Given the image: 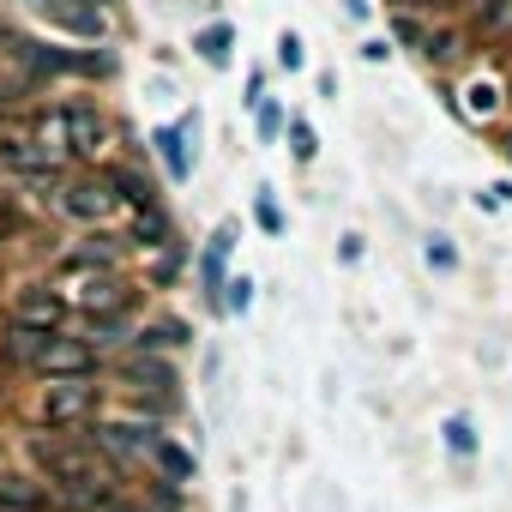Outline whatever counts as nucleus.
I'll return each instance as SVG.
<instances>
[{
	"instance_id": "25",
	"label": "nucleus",
	"mask_w": 512,
	"mask_h": 512,
	"mask_svg": "<svg viewBox=\"0 0 512 512\" xmlns=\"http://www.w3.org/2000/svg\"><path fill=\"white\" fill-rule=\"evenodd\" d=\"M253 223H260L266 235H284V205H278V193H272V187L253 193Z\"/></svg>"
},
{
	"instance_id": "14",
	"label": "nucleus",
	"mask_w": 512,
	"mask_h": 512,
	"mask_svg": "<svg viewBox=\"0 0 512 512\" xmlns=\"http://www.w3.org/2000/svg\"><path fill=\"white\" fill-rule=\"evenodd\" d=\"M103 181H109V193H115V205H127V211H145V205H163V187L145 175V169H133V163H103Z\"/></svg>"
},
{
	"instance_id": "43",
	"label": "nucleus",
	"mask_w": 512,
	"mask_h": 512,
	"mask_svg": "<svg viewBox=\"0 0 512 512\" xmlns=\"http://www.w3.org/2000/svg\"><path fill=\"white\" fill-rule=\"evenodd\" d=\"M0 512H13V506H0Z\"/></svg>"
},
{
	"instance_id": "30",
	"label": "nucleus",
	"mask_w": 512,
	"mask_h": 512,
	"mask_svg": "<svg viewBox=\"0 0 512 512\" xmlns=\"http://www.w3.org/2000/svg\"><path fill=\"white\" fill-rule=\"evenodd\" d=\"M476 31H482L488 43H500V37H512V0H500V7H494V13H482V19H476Z\"/></svg>"
},
{
	"instance_id": "5",
	"label": "nucleus",
	"mask_w": 512,
	"mask_h": 512,
	"mask_svg": "<svg viewBox=\"0 0 512 512\" xmlns=\"http://www.w3.org/2000/svg\"><path fill=\"white\" fill-rule=\"evenodd\" d=\"M31 19H43L49 31H67L79 43H103L109 37V7L115 0H25Z\"/></svg>"
},
{
	"instance_id": "6",
	"label": "nucleus",
	"mask_w": 512,
	"mask_h": 512,
	"mask_svg": "<svg viewBox=\"0 0 512 512\" xmlns=\"http://www.w3.org/2000/svg\"><path fill=\"white\" fill-rule=\"evenodd\" d=\"M103 368H109V362H103L79 332H49L31 374H37V380H97Z\"/></svg>"
},
{
	"instance_id": "3",
	"label": "nucleus",
	"mask_w": 512,
	"mask_h": 512,
	"mask_svg": "<svg viewBox=\"0 0 512 512\" xmlns=\"http://www.w3.org/2000/svg\"><path fill=\"white\" fill-rule=\"evenodd\" d=\"M103 145H109V115H103V103H97V97H67V103H61V151H67V163H91V169H97Z\"/></svg>"
},
{
	"instance_id": "20",
	"label": "nucleus",
	"mask_w": 512,
	"mask_h": 512,
	"mask_svg": "<svg viewBox=\"0 0 512 512\" xmlns=\"http://www.w3.org/2000/svg\"><path fill=\"white\" fill-rule=\"evenodd\" d=\"M193 55L223 73V67L235 61V25H229V19H211L205 31H193Z\"/></svg>"
},
{
	"instance_id": "28",
	"label": "nucleus",
	"mask_w": 512,
	"mask_h": 512,
	"mask_svg": "<svg viewBox=\"0 0 512 512\" xmlns=\"http://www.w3.org/2000/svg\"><path fill=\"white\" fill-rule=\"evenodd\" d=\"M392 43H404V49H416V55H422V43H428V25H422L416 13H392Z\"/></svg>"
},
{
	"instance_id": "33",
	"label": "nucleus",
	"mask_w": 512,
	"mask_h": 512,
	"mask_svg": "<svg viewBox=\"0 0 512 512\" xmlns=\"http://www.w3.org/2000/svg\"><path fill=\"white\" fill-rule=\"evenodd\" d=\"M278 67H284V73H302V67H308V49H302V37H296V31H284V37H278Z\"/></svg>"
},
{
	"instance_id": "13",
	"label": "nucleus",
	"mask_w": 512,
	"mask_h": 512,
	"mask_svg": "<svg viewBox=\"0 0 512 512\" xmlns=\"http://www.w3.org/2000/svg\"><path fill=\"white\" fill-rule=\"evenodd\" d=\"M103 362L109 356H127L133 344H139V308H127V314H103V320H85V332H79Z\"/></svg>"
},
{
	"instance_id": "37",
	"label": "nucleus",
	"mask_w": 512,
	"mask_h": 512,
	"mask_svg": "<svg viewBox=\"0 0 512 512\" xmlns=\"http://www.w3.org/2000/svg\"><path fill=\"white\" fill-rule=\"evenodd\" d=\"M458 7H464L470 19H482V13H494V7H500V0H458Z\"/></svg>"
},
{
	"instance_id": "19",
	"label": "nucleus",
	"mask_w": 512,
	"mask_h": 512,
	"mask_svg": "<svg viewBox=\"0 0 512 512\" xmlns=\"http://www.w3.org/2000/svg\"><path fill=\"white\" fill-rule=\"evenodd\" d=\"M187 344H193V326H187L181 314H157V320L139 326V344H133V350H163V356H175V350H187Z\"/></svg>"
},
{
	"instance_id": "29",
	"label": "nucleus",
	"mask_w": 512,
	"mask_h": 512,
	"mask_svg": "<svg viewBox=\"0 0 512 512\" xmlns=\"http://www.w3.org/2000/svg\"><path fill=\"white\" fill-rule=\"evenodd\" d=\"M181 260H187V247H163V253H157V266H151V284L169 290V284L181 278Z\"/></svg>"
},
{
	"instance_id": "40",
	"label": "nucleus",
	"mask_w": 512,
	"mask_h": 512,
	"mask_svg": "<svg viewBox=\"0 0 512 512\" xmlns=\"http://www.w3.org/2000/svg\"><path fill=\"white\" fill-rule=\"evenodd\" d=\"M500 151H506V163H512V133H506V139H500Z\"/></svg>"
},
{
	"instance_id": "34",
	"label": "nucleus",
	"mask_w": 512,
	"mask_h": 512,
	"mask_svg": "<svg viewBox=\"0 0 512 512\" xmlns=\"http://www.w3.org/2000/svg\"><path fill=\"white\" fill-rule=\"evenodd\" d=\"M362 61H368V67L392 61V37H368V43H362Z\"/></svg>"
},
{
	"instance_id": "38",
	"label": "nucleus",
	"mask_w": 512,
	"mask_h": 512,
	"mask_svg": "<svg viewBox=\"0 0 512 512\" xmlns=\"http://www.w3.org/2000/svg\"><path fill=\"white\" fill-rule=\"evenodd\" d=\"M368 7H374V0H344V13H350V19H368Z\"/></svg>"
},
{
	"instance_id": "16",
	"label": "nucleus",
	"mask_w": 512,
	"mask_h": 512,
	"mask_svg": "<svg viewBox=\"0 0 512 512\" xmlns=\"http://www.w3.org/2000/svg\"><path fill=\"white\" fill-rule=\"evenodd\" d=\"M145 464H151L163 482H175V488H187V482L199 476V458H193V446H181L175 434H157V440L145 446Z\"/></svg>"
},
{
	"instance_id": "24",
	"label": "nucleus",
	"mask_w": 512,
	"mask_h": 512,
	"mask_svg": "<svg viewBox=\"0 0 512 512\" xmlns=\"http://www.w3.org/2000/svg\"><path fill=\"white\" fill-rule=\"evenodd\" d=\"M464 97H470V103H458V115H464V121H488V115L500 109V91H494V85H482V79H476Z\"/></svg>"
},
{
	"instance_id": "10",
	"label": "nucleus",
	"mask_w": 512,
	"mask_h": 512,
	"mask_svg": "<svg viewBox=\"0 0 512 512\" xmlns=\"http://www.w3.org/2000/svg\"><path fill=\"white\" fill-rule=\"evenodd\" d=\"M235 241H241V223L229 217V223H217L205 235L199 260H193V278H199V296H205L211 314H223V284H229V253H235Z\"/></svg>"
},
{
	"instance_id": "2",
	"label": "nucleus",
	"mask_w": 512,
	"mask_h": 512,
	"mask_svg": "<svg viewBox=\"0 0 512 512\" xmlns=\"http://www.w3.org/2000/svg\"><path fill=\"white\" fill-rule=\"evenodd\" d=\"M31 416L43 428H85V422L103 416V386L97 380H43Z\"/></svg>"
},
{
	"instance_id": "12",
	"label": "nucleus",
	"mask_w": 512,
	"mask_h": 512,
	"mask_svg": "<svg viewBox=\"0 0 512 512\" xmlns=\"http://www.w3.org/2000/svg\"><path fill=\"white\" fill-rule=\"evenodd\" d=\"M193 145H199V115H181V121L151 127V151H157V163H163V175L175 187L193 181Z\"/></svg>"
},
{
	"instance_id": "35",
	"label": "nucleus",
	"mask_w": 512,
	"mask_h": 512,
	"mask_svg": "<svg viewBox=\"0 0 512 512\" xmlns=\"http://www.w3.org/2000/svg\"><path fill=\"white\" fill-rule=\"evenodd\" d=\"M446 0H386V13H434Z\"/></svg>"
},
{
	"instance_id": "9",
	"label": "nucleus",
	"mask_w": 512,
	"mask_h": 512,
	"mask_svg": "<svg viewBox=\"0 0 512 512\" xmlns=\"http://www.w3.org/2000/svg\"><path fill=\"white\" fill-rule=\"evenodd\" d=\"M127 253H133V241L127 235H115V229H85L73 247H61V272H127Z\"/></svg>"
},
{
	"instance_id": "1",
	"label": "nucleus",
	"mask_w": 512,
	"mask_h": 512,
	"mask_svg": "<svg viewBox=\"0 0 512 512\" xmlns=\"http://www.w3.org/2000/svg\"><path fill=\"white\" fill-rule=\"evenodd\" d=\"M25 458L37 464V476H43L49 488H73V482H97V476H115V470L97 458V446H91L79 428L31 434V440H25Z\"/></svg>"
},
{
	"instance_id": "39",
	"label": "nucleus",
	"mask_w": 512,
	"mask_h": 512,
	"mask_svg": "<svg viewBox=\"0 0 512 512\" xmlns=\"http://www.w3.org/2000/svg\"><path fill=\"white\" fill-rule=\"evenodd\" d=\"M7 235H13V217H7V211H0V241H7Z\"/></svg>"
},
{
	"instance_id": "18",
	"label": "nucleus",
	"mask_w": 512,
	"mask_h": 512,
	"mask_svg": "<svg viewBox=\"0 0 512 512\" xmlns=\"http://www.w3.org/2000/svg\"><path fill=\"white\" fill-rule=\"evenodd\" d=\"M127 241H133V247H145V253L181 247V241H175V217H169L163 205H145V211H133V223H127Z\"/></svg>"
},
{
	"instance_id": "36",
	"label": "nucleus",
	"mask_w": 512,
	"mask_h": 512,
	"mask_svg": "<svg viewBox=\"0 0 512 512\" xmlns=\"http://www.w3.org/2000/svg\"><path fill=\"white\" fill-rule=\"evenodd\" d=\"M103 512H151V506H145V500H133V494H115Z\"/></svg>"
},
{
	"instance_id": "8",
	"label": "nucleus",
	"mask_w": 512,
	"mask_h": 512,
	"mask_svg": "<svg viewBox=\"0 0 512 512\" xmlns=\"http://www.w3.org/2000/svg\"><path fill=\"white\" fill-rule=\"evenodd\" d=\"M7 320H13V326H31V332H67L73 296L55 290V284H25V290H13V302H7Z\"/></svg>"
},
{
	"instance_id": "7",
	"label": "nucleus",
	"mask_w": 512,
	"mask_h": 512,
	"mask_svg": "<svg viewBox=\"0 0 512 512\" xmlns=\"http://www.w3.org/2000/svg\"><path fill=\"white\" fill-rule=\"evenodd\" d=\"M67 296H73V314H79V320H103V314L139 308V284H133L127 272H91V278H79V290H67Z\"/></svg>"
},
{
	"instance_id": "41",
	"label": "nucleus",
	"mask_w": 512,
	"mask_h": 512,
	"mask_svg": "<svg viewBox=\"0 0 512 512\" xmlns=\"http://www.w3.org/2000/svg\"><path fill=\"white\" fill-rule=\"evenodd\" d=\"M235 512H247V506H241V500H235Z\"/></svg>"
},
{
	"instance_id": "27",
	"label": "nucleus",
	"mask_w": 512,
	"mask_h": 512,
	"mask_svg": "<svg viewBox=\"0 0 512 512\" xmlns=\"http://www.w3.org/2000/svg\"><path fill=\"white\" fill-rule=\"evenodd\" d=\"M284 121H290V115H284V103H278V97H266L260 109H253V133H260L266 145H272V139L284 133Z\"/></svg>"
},
{
	"instance_id": "42",
	"label": "nucleus",
	"mask_w": 512,
	"mask_h": 512,
	"mask_svg": "<svg viewBox=\"0 0 512 512\" xmlns=\"http://www.w3.org/2000/svg\"><path fill=\"white\" fill-rule=\"evenodd\" d=\"M0 37H7V25H0Z\"/></svg>"
},
{
	"instance_id": "32",
	"label": "nucleus",
	"mask_w": 512,
	"mask_h": 512,
	"mask_svg": "<svg viewBox=\"0 0 512 512\" xmlns=\"http://www.w3.org/2000/svg\"><path fill=\"white\" fill-rule=\"evenodd\" d=\"M145 494H151V500H145L151 512H181V488H175V482H163V476H151V482H145Z\"/></svg>"
},
{
	"instance_id": "26",
	"label": "nucleus",
	"mask_w": 512,
	"mask_h": 512,
	"mask_svg": "<svg viewBox=\"0 0 512 512\" xmlns=\"http://www.w3.org/2000/svg\"><path fill=\"white\" fill-rule=\"evenodd\" d=\"M422 260H428L434 272H458V247H452V235H440V229H434V235L422 241Z\"/></svg>"
},
{
	"instance_id": "17",
	"label": "nucleus",
	"mask_w": 512,
	"mask_h": 512,
	"mask_svg": "<svg viewBox=\"0 0 512 512\" xmlns=\"http://www.w3.org/2000/svg\"><path fill=\"white\" fill-rule=\"evenodd\" d=\"M422 61H428L434 73L464 67V61H470V31H464V25H434L428 43H422Z\"/></svg>"
},
{
	"instance_id": "21",
	"label": "nucleus",
	"mask_w": 512,
	"mask_h": 512,
	"mask_svg": "<svg viewBox=\"0 0 512 512\" xmlns=\"http://www.w3.org/2000/svg\"><path fill=\"white\" fill-rule=\"evenodd\" d=\"M43 338H49V332H31V326H13V320H7V338H0V362L31 374L37 356H43Z\"/></svg>"
},
{
	"instance_id": "22",
	"label": "nucleus",
	"mask_w": 512,
	"mask_h": 512,
	"mask_svg": "<svg viewBox=\"0 0 512 512\" xmlns=\"http://www.w3.org/2000/svg\"><path fill=\"white\" fill-rule=\"evenodd\" d=\"M440 440H446V452H452V458H470V452H476V422L458 410V416H446V422H440Z\"/></svg>"
},
{
	"instance_id": "11",
	"label": "nucleus",
	"mask_w": 512,
	"mask_h": 512,
	"mask_svg": "<svg viewBox=\"0 0 512 512\" xmlns=\"http://www.w3.org/2000/svg\"><path fill=\"white\" fill-rule=\"evenodd\" d=\"M115 380L127 392H163V398H181V362L163 356V350H127L115 356Z\"/></svg>"
},
{
	"instance_id": "4",
	"label": "nucleus",
	"mask_w": 512,
	"mask_h": 512,
	"mask_svg": "<svg viewBox=\"0 0 512 512\" xmlns=\"http://www.w3.org/2000/svg\"><path fill=\"white\" fill-rule=\"evenodd\" d=\"M55 211H61L67 223H79V229H109V217H115L121 205H115L103 169H91V175H61V187H55Z\"/></svg>"
},
{
	"instance_id": "15",
	"label": "nucleus",
	"mask_w": 512,
	"mask_h": 512,
	"mask_svg": "<svg viewBox=\"0 0 512 512\" xmlns=\"http://www.w3.org/2000/svg\"><path fill=\"white\" fill-rule=\"evenodd\" d=\"M0 506H13V512H55V488L37 470H0Z\"/></svg>"
},
{
	"instance_id": "31",
	"label": "nucleus",
	"mask_w": 512,
	"mask_h": 512,
	"mask_svg": "<svg viewBox=\"0 0 512 512\" xmlns=\"http://www.w3.org/2000/svg\"><path fill=\"white\" fill-rule=\"evenodd\" d=\"M247 308H253V278L241 272V278L223 284V314H247Z\"/></svg>"
},
{
	"instance_id": "23",
	"label": "nucleus",
	"mask_w": 512,
	"mask_h": 512,
	"mask_svg": "<svg viewBox=\"0 0 512 512\" xmlns=\"http://www.w3.org/2000/svg\"><path fill=\"white\" fill-rule=\"evenodd\" d=\"M284 139H290V157H296V163H314V157H320V133H314L302 115L284 121Z\"/></svg>"
}]
</instances>
